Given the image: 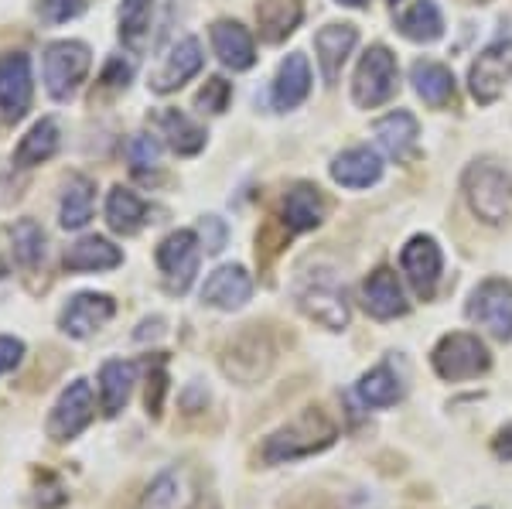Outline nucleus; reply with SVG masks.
I'll return each mask as SVG.
<instances>
[{
    "instance_id": "72a5a7b5",
    "label": "nucleus",
    "mask_w": 512,
    "mask_h": 509,
    "mask_svg": "<svg viewBox=\"0 0 512 509\" xmlns=\"http://www.w3.org/2000/svg\"><path fill=\"white\" fill-rule=\"evenodd\" d=\"M151 14H154V0H123L120 4V38L123 45L140 48L151 31Z\"/></svg>"
},
{
    "instance_id": "f03ea898",
    "label": "nucleus",
    "mask_w": 512,
    "mask_h": 509,
    "mask_svg": "<svg viewBox=\"0 0 512 509\" xmlns=\"http://www.w3.org/2000/svg\"><path fill=\"white\" fill-rule=\"evenodd\" d=\"M465 199L468 209L475 212L482 223H502L509 216L512 205V182L509 175L492 161H475L465 171Z\"/></svg>"
},
{
    "instance_id": "cd10ccee",
    "label": "nucleus",
    "mask_w": 512,
    "mask_h": 509,
    "mask_svg": "<svg viewBox=\"0 0 512 509\" xmlns=\"http://www.w3.org/2000/svg\"><path fill=\"white\" fill-rule=\"evenodd\" d=\"M158 130L161 137L168 141V147L181 158H192L205 147V130L192 123V117H185L181 110H164L158 113Z\"/></svg>"
},
{
    "instance_id": "e433bc0d",
    "label": "nucleus",
    "mask_w": 512,
    "mask_h": 509,
    "mask_svg": "<svg viewBox=\"0 0 512 509\" xmlns=\"http://www.w3.org/2000/svg\"><path fill=\"white\" fill-rule=\"evenodd\" d=\"M229 96H233V86H229L226 79L212 76L202 89H198L195 103H198V110H202V113L205 110H209V113H222L229 106Z\"/></svg>"
},
{
    "instance_id": "aec40b11",
    "label": "nucleus",
    "mask_w": 512,
    "mask_h": 509,
    "mask_svg": "<svg viewBox=\"0 0 512 509\" xmlns=\"http://www.w3.org/2000/svg\"><path fill=\"white\" fill-rule=\"evenodd\" d=\"M379 147L390 154L393 161H410L417 154V137H420V127L414 120V113L407 110H396V113H386L383 120H376L373 127Z\"/></svg>"
},
{
    "instance_id": "f3484780",
    "label": "nucleus",
    "mask_w": 512,
    "mask_h": 509,
    "mask_svg": "<svg viewBox=\"0 0 512 509\" xmlns=\"http://www.w3.org/2000/svg\"><path fill=\"white\" fill-rule=\"evenodd\" d=\"M355 41H359V31L355 24H328L315 35V52H318V65H321V76L332 86V82L342 76V65L349 62Z\"/></svg>"
},
{
    "instance_id": "c756f323",
    "label": "nucleus",
    "mask_w": 512,
    "mask_h": 509,
    "mask_svg": "<svg viewBox=\"0 0 512 509\" xmlns=\"http://www.w3.org/2000/svg\"><path fill=\"white\" fill-rule=\"evenodd\" d=\"M55 151H59V123H55L52 117H45V120H38L35 127H31L28 134L21 137L18 151H14V164H21V168H31V164L48 161Z\"/></svg>"
},
{
    "instance_id": "473e14b6",
    "label": "nucleus",
    "mask_w": 512,
    "mask_h": 509,
    "mask_svg": "<svg viewBox=\"0 0 512 509\" xmlns=\"http://www.w3.org/2000/svg\"><path fill=\"white\" fill-rule=\"evenodd\" d=\"M11 246H14L18 267L35 270L41 260H45V229H41L35 219H21L11 233Z\"/></svg>"
},
{
    "instance_id": "9b49d317",
    "label": "nucleus",
    "mask_w": 512,
    "mask_h": 509,
    "mask_svg": "<svg viewBox=\"0 0 512 509\" xmlns=\"http://www.w3.org/2000/svg\"><path fill=\"white\" fill-rule=\"evenodd\" d=\"M31 106V59L24 52L0 59V123L24 120Z\"/></svg>"
},
{
    "instance_id": "f257e3e1",
    "label": "nucleus",
    "mask_w": 512,
    "mask_h": 509,
    "mask_svg": "<svg viewBox=\"0 0 512 509\" xmlns=\"http://www.w3.org/2000/svg\"><path fill=\"white\" fill-rule=\"evenodd\" d=\"M338 438V428L328 421L321 410H304L301 417H294L291 424H284L280 431H274L263 445V462L280 465V462H294V458H308L315 451L332 448Z\"/></svg>"
},
{
    "instance_id": "a878e982",
    "label": "nucleus",
    "mask_w": 512,
    "mask_h": 509,
    "mask_svg": "<svg viewBox=\"0 0 512 509\" xmlns=\"http://www.w3.org/2000/svg\"><path fill=\"white\" fill-rule=\"evenodd\" d=\"M396 28H400L403 38L431 45V41L444 35V14L434 0H417V4H410L407 11L396 18Z\"/></svg>"
},
{
    "instance_id": "0eeeda50",
    "label": "nucleus",
    "mask_w": 512,
    "mask_h": 509,
    "mask_svg": "<svg viewBox=\"0 0 512 509\" xmlns=\"http://www.w3.org/2000/svg\"><path fill=\"white\" fill-rule=\"evenodd\" d=\"M93 55L82 41H55L45 52V89L52 100H69L82 86Z\"/></svg>"
},
{
    "instance_id": "4468645a",
    "label": "nucleus",
    "mask_w": 512,
    "mask_h": 509,
    "mask_svg": "<svg viewBox=\"0 0 512 509\" xmlns=\"http://www.w3.org/2000/svg\"><path fill=\"white\" fill-rule=\"evenodd\" d=\"M202 41L198 38H181L168 55H164L161 69L151 76V89L154 93H175V89L185 86L188 79L202 72Z\"/></svg>"
},
{
    "instance_id": "393cba45",
    "label": "nucleus",
    "mask_w": 512,
    "mask_h": 509,
    "mask_svg": "<svg viewBox=\"0 0 512 509\" xmlns=\"http://www.w3.org/2000/svg\"><path fill=\"white\" fill-rule=\"evenodd\" d=\"M137 383V366L123 363V359H110L99 369V393H103V414L117 417L123 407H127L130 393H134Z\"/></svg>"
},
{
    "instance_id": "9d476101",
    "label": "nucleus",
    "mask_w": 512,
    "mask_h": 509,
    "mask_svg": "<svg viewBox=\"0 0 512 509\" xmlns=\"http://www.w3.org/2000/svg\"><path fill=\"white\" fill-rule=\"evenodd\" d=\"M468 318L489 328L495 339H512V284L509 281H485L472 291L468 301Z\"/></svg>"
},
{
    "instance_id": "7c9ffc66",
    "label": "nucleus",
    "mask_w": 512,
    "mask_h": 509,
    "mask_svg": "<svg viewBox=\"0 0 512 509\" xmlns=\"http://www.w3.org/2000/svg\"><path fill=\"white\" fill-rule=\"evenodd\" d=\"M359 400L366 407H393L396 400L403 397V383H400V376L393 373L390 366H376V369H369L366 376L359 380Z\"/></svg>"
},
{
    "instance_id": "412c9836",
    "label": "nucleus",
    "mask_w": 512,
    "mask_h": 509,
    "mask_svg": "<svg viewBox=\"0 0 512 509\" xmlns=\"http://www.w3.org/2000/svg\"><path fill=\"white\" fill-rule=\"evenodd\" d=\"M332 178L342 188H369L383 178V161L373 147H349L332 161Z\"/></svg>"
},
{
    "instance_id": "39448f33",
    "label": "nucleus",
    "mask_w": 512,
    "mask_h": 509,
    "mask_svg": "<svg viewBox=\"0 0 512 509\" xmlns=\"http://www.w3.org/2000/svg\"><path fill=\"white\" fill-rule=\"evenodd\" d=\"M396 82H400L396 55L386 45H373L359 59V69H355L352 100L355 106H362V110H376V106L390 103L396 96Z\"/></svg>"
},
{
    "instance_id": "ea45409f",
    "label": "nucleus",
    "mask_w": 512,
    "mask_h": 509,
    "mask_svg": "<svg viewBox=\"0 0 512 509\" xmlns=\"http://www.w3.org/2000/svg\"><path fill=\"white\" fill-rule=\"evenodd\" d=\"M21 356H24V342L11 339V335H0V376L11 373L21 363Z\"/></svg>"
},
{
    "instance_id": "a19ab883",
    "label": "nucleus",
    "mask_w": 512,
    "mask_h": 509,
    "mask_svg": "<svg viewBox=\"0 0 512 509\" xmlns=\"http://www.w3.org/2000/svg\"><path fill=\"white\" fill-rule=\"evenodd\" d=\"M130 76H134V69H130V65L123 62V59H110V62H106V72H103L106 86H117L120 89V86H127Z\"/></svg>"
},
{
    "instance_id": "ddd939ff",
    "label": "nucleus",
    "mask_w": 512,
    "mask_h": 509,
    "mask_svg": "<svg viewBox=\"0 0 512 509\" xmlns=\"http://www.w3.org/2000/svg\"><path fill=\"white\" fill-rule=\"evenodd\" d=\"M113 311H117V305H113L110 294H76V298L65 305L59 325L65 335H72V339H89V335H96L99 328H103L106 322L113 318Z\"/></svg>"
},
{
    "instance_id": "20e7f679",
    "label": "nucleus",
    "mask_w": 512,
    "mask_h": 509,
    "mask_svg": "<svg viewBox=\"0 0 512 509\" xmlns=\"http://www.w3.org/2000/svg\"><path fill=\"white\" fill-rule=\"evenodd\" d=\"M431 363H434L441 380L458 383V380H475V376L489 373L492 356H489V349H485V342L478 339V335L451 332L434 346Z\"/></svg>"
},
{
    "instance_id": "f704fd0d",
    "label": "nucleus",
    "mask_w": 512,
    "mask_h": 509,
    "mask_svg": "<svg viewBox=\"0 0 512 509\" xmlns=\"http://www.w3.org/2000/svg\"><path fill=\"white\" fill-rule=\"evenodd\" d=\"M175 503H178V475L161 472L158 479L144 489L137 509H175Z\"/></svg>"
},
{
    "instance_id": "423d86ee",
    "label": "nucleus",
    "mask_w": 512,
    "mask_h": 509,
    "mask_svg": "<svg viewBox=\"0 0 512 509\" xmlns=\"http://www.w3.org/2000/svg\"><path fill=\"white\" fill-rule=\"evenodd\" d=\"M509 79H512V38L502 35L478 52V59L468 69V86H472V96L478 103L492 106L506 93Z\"/></svg>"
},
{
    "instance_id": "1a4fd4ad",
    "label": "nucleus",
    "mask_w": 512,
    "mask_h": 509,
    "mask_svg": "<svg viewBox=\"0 0 512 509\" xmlns=\"http://www.w3.org/2000/svg\"><path fill=\"white\" fill-rule=\"evenodd\" d=\"M198 260H202V246H198V236L192 229H178V233L164 236L158 246V267L175 294H185L192 287Z\"/></svg>"
},
{
    "instance_id": "c9c22d12",
    "label": "nucleus",
    "mask_w": 512,
    "mask_h": 509,
    "mask_svg": "<svg viewBox=\"0 0 512 509\" xmlns=\"http://www.w3.org/2000/svg\"><path fill=\"white\" fill-rule=\"evenodd\" d=\"M127 158L134 171H154L161 161V144L147 134H137V137H130V144H127Z\"/></svg>"
},
{
    "instance_id": "37998d69",
    "label": "nucleus",
    "mask_w": 512,
    "mask_h": 509,
    "mask_svg": "<svg viewBox=\"0 0 512 509\" xmlns=\"http://www.w3.org/2000/svg\"><path fill=\"white\" fill-rule=\"evenodd\" d=\"M335 4H342V7H366L369 0H335Z\"/></svg>"
},
{
    "instance_id": "a211bd4d",
    "label": "nucleus",
    "mask_w": 512,
    "mask_h": 509,
    "mask_svg": "<svg viewBox=\"0 0 512 509\" xmlns=\"http://www.w3.org/2000/svg\"><path fill=\"white\" fill-rule=\"evenodd\" d=\"M253 294V277L246 274L243 267L233 264V267H219L216 274L205 281L202 287V301L212 308H222V311H236L250 301Z\"/></svg>"
},
{
    "instance_id": "7ed1b4c3",
    "label": "nucleus",
    "mask_w": 512,
    "mask_h": 509,
    "mask_svg": "<svg viewBox=\"0 0 512 509\" xmlns=\"http://www.w3.org/2000/svg\"><path fill=\"white\" fill-rule=\"evenodd\" d=\"M297 305L304 315H311L332 332H342L349 325V298H345V287L335 281L332 270H311L297 284Z\"/></svg>"
},
{
    "instance_id": "79ce46f5",
    "label": "nucleus",
    "mask_w": 512,
    "mask_h": 509,
    "mask_svg": "<svg viewBox=\"0 0 512 509\" xmlns=\"http://www.w3.org/2000/svg\"><path fill=\"white\" fill-rule=\"evenodd\" d=\"M495 455L512 458V424H509V428H502L499 438H495Z\"/></svg>"
},
{
    "instance_id": "6ab92c4d",
    "label": "nucleus",
    "mask_w": 512,
    "mask_h": 509,
    "mask_svg": "<svg viewBox=\"0 0 512 509\" xmlns=\"http://www.w3.org/2000/svg\"><path fill=\"white\" fill-rule=\"evenodd\" d=\"M212 48H216L219 62L233 72L253 69V62H256L253 35L239 21H216L212 24Z\"/></svg>"
},
{
    "instance_id": "dca6fc26",
    "label": "nucleus",
    "mask_w": 512,
    "mask_h": 509,
    "mask_svg": "<svg viewBox=\"0 0 512 509\" xmlns=\"http://www.w3.org/2000/svg\"><path fill=\"white\" fill-rule=\"evenodd\" d=\"M311 93V65L308 55L291 52L277 69V79L270 86V100H274V110H297Z\"/></svg>"
},
{
    "instance_id": "58836bf2",
    "label": "nucleus",
    "mask_w": 512,
    "mask_h": 509,
    "mask_svg": "<svg viewBox=\"0 0 512 509\" xmlns=\"http://www.w3.org/2000/svg\"><path fill=\"white\" fill-rule=\"evenodd\" d=\"M202 243H205V253H219L222 246H226V226H222L219 216L202 219Z\"/></svg>"
},
{
    "instance_id": "2f4dec72",
    "label": "nucleus",
    "mask_w": 512,
    "mask_h": 509,
    "mask_svg": "<svg viewBox=\"0 0 512 509\" xmlns=\"http://www.w3.org/2000/svg\"><path fill=\"white\" fill-rule=\"evenodd\" d=\"M89 219H93V182L82 175H72L62 195L59 223L62 229H82Z\"/></svg>"
},
{
    "instance_id": "b1692460",
    "label": "nucleus",
    "mask_w": 512,
    "mask_h": 509,
    "mask_svg": "<svg viewBox=\"0 0 512 509\" xmlns=\"http://www.w3.org/2000/svg\"><path fill=\"white\" fill-rule=\"evenodd\" d=\"M321 219H325V199L315 185L301 182L287 192L284 199V223L294 233H308V229H318Z\"/></svg>"
},
{
    "instance_id": "6e6552de",
    "label": "nucleus",
    "mask_w": 512,
    "mask_h": 509,
    "mask_svg": "<svg viewBox=\"0 0 512 509\" xmlns=\"http://www.w3.org/2000/svg\"><path fill=\"white\" fill-rule=\"evenodd\" d=\"M96 414L93 387L86 380H76L62 390V397L55 400L52 414H48V438L52 441H72L89 428Z\"/></svg>"
},
{
    "instance_id": "2eb2a0df",
    "label": "nucleus",
    "mask_w": 512,
    "mask_h": 509,
    "mask_svg": "<svg viewBox=\"0 0 512 509\" xmlns=\"http://www.w3.org/2000/svg\"><path fill=\"white\" fill-rule=\"evenodd\" d=\"M362 308L373 318H379V322L407 315L410 305H407V298H403V287L390 267H379L366 277V284H362Z\"/></svg>"
},
{
    "instance_id": "bb28decb",
    "label": "nucleus",
    "mask_w": 512,
    "mask_h": 509,
    "mask_svg": "<svg viewBox=\"0 0 512 509\" xmlns=\"http://www.w3.org/2000/svg\"><path fill=\"white\" fill-rule=\"evenodd\" d=\"M123 264L120 246H113L103 236H82L79 243L69 246L65 253V267L69 270H113Z\"/></svg>"
},
{
    "instance_id": "f8f14e48",
    "label": "nucleus",
    "mask_w": 512,
    "mask_h": 509,
    "mask_svg": "<svg viewBox=\"0 0 512 509\" xmlns=\"http://www.w3.org/2000/svg\"><path fill=\"white\" fill-rule=\"evenodd\" d=\"M400 264H403V274H407L410 287L417 291V298H434L437 281H441V267H444L441 246H437L431 236H414V240L403 246Z\"/></svg>"
},
{
    "instance_id": "c85d7f7f",
    "label": "nucleus",
    "mask_w": 512,
    "mask_h": 509,
    "mask_svg": "<svg viewBox=\"0 0 512 509\" xmlns=\"http://www.w3.org/2000/svg\"><path fill=\"white\" fill-rule=\"evenodd\" d=\"M106 223H110L113 233L120 236H134L140 226L147 223V205L140 195H134L130 188L117 185L106 199Z\"/></svg>"
},
{
    "instance_id": "4be33fe9",
    "label": "nucleus",
    "mask_w": 512,
    "mask_h": 509,
    "mask_svg": "<svg viewBox=\"0 0 512 509\" xmlns=\"http://www.w3.org/2000/svg\"><path fill=\"white\" fill-rule=\"evenodd\" d=\"M304 18L301 0H260L256 4V24H260V38L277 45L287 35H294L297 24Z\"/></svg>"
},
{
    "instance_id": "5701e85b",
    "label": "nucleus",
    "mask_w": 512,
    "mask_h": 509,
    "mask_svg": "<svg viewBox=\"0 0 512 509\" xmlns=\"http://www.w3.org/2000/svg\"><path fill=\"white\" fill-rule=\"evenodd\" d=\"M410 82H414L417 96L424 100L427 106L441 110L454 100V76L448 65L434 62V59H417L414 69H410Z\"/></svg>"
},
{
    "instance_id": "4c0bfd02",
    "label": "nucleus",
    "mask_w": 512,
    "mask_h": 509,
    "mask_svg": "<svg viewBox=\"0 0 512 509\" xmlns=\"http://www.w3.org/2000/svg\"><path fill=\"white\" fill-rule=\"evenodd\" d=\"M38 11L48 24H65L86 11V0H41Z\"/></svg>"
}]
</instances>
